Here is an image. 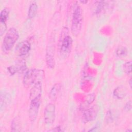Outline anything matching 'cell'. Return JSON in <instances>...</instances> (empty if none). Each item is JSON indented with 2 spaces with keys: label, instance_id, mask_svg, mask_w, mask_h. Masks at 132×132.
Masks as SVG:
<instances>
[{
  "label": "cell",
  "instance_id": "ac0fdd59",
  "mask_svg": "<svg viewBox=\"0 0 132 132\" xmlns=\"http://www.w3.org/2000/svg\"><path fill=\"white\" fill-rule=\"evenodd\" d=\"M15 65L18 70V73H22L26 70L27 67L24 60H20Z\"/></svg>",
  "mask_w": 132,
  "mask_h": 132
},
{
  "label": "cell",
  "instance_id": "30bf717a",
  "mask_svg": "<svg viewBox=\"0 0 132 132\" xmlns=\"http://www.w3.org/2000/svg\"><path fill=\"white\" fill-rule=\"evenodd\" d=\"M31 49V44L28 41H23L17 46L16 50L18 54L20 57L26 56Z\"/></svg>",
  "mask_w": 132,
  "mask_h": 132
},
{
  "label": "cell",
  "instance_id": "d6986e66",
  "mask_svg": "<svg viewBox=\"0 0 132 132\" xmlns=\"http://www.w3.org/2000/svg\"><path fill=\"white\" fill-rule=\"evenodd\" d=\"M127 54V50L125 47L121 46L116 50V55L118 57L123 58L125 57Z\"/></svg>",
  "mask_w": 132,
  "mask_h": 132
},
{
  "label": "cell",
  "instance_id": "9c48e42d",
  "mask_svg": "<svg viewBox=\"0 0 132 132\" xmlns=\"http://www.w3.org/2000/svg\"><path fill=\"white\" fill-rule=\"evenodd\" d=\"M42 91V86L41 81L38 82L34 85L31 88L29 92V98L30 101L41 97V94Z\"/></svg>",
  "mask_w": 132,
  "mask_h": 132
},
{
  "label": "cell",
  "instance_id": "277c9868",
  "mask_svg": "<svg viewBox=\"0 0 132 132\" xmlns=\"http://www.w3.org/2000/svg\"><path fill=\"white\" fill-rule=\"evenodd\" d=\"M44 72L43 70L31 69L26 71L23 79L24 85L28 87L41 81L44 77Z\"/></svg>",
  "mask_w": 132,
  "mask_h": 132
},
{
  "label": "cell",
  "instance_id": "52a82bcc",
  "mask_svg": "<svg viewBox=\"0 0 132 132\" xmlns=\"http://www.w3.org/2000/svg\"><path fill=\"white\" fill-rule=\"evenodd\" d=\"M82 112V122L84 123H87L94 121L96 119L98 112V107L97 105H94L89 107Z\"/></svg>",
  "mask_w": 132,
  "mask_h": 132
},
{
  "label": "cell",
  "instance_id": "4316f807",
  "mask_svg": "<svg viewBox=\"0 0 132 132\" xmlns=\"http://www.w3.org/2000/svg\"><path fill=\"white\" fill-rule=\"evenodd\" d=\"M80 2H81V3H83V4H86V3H88V1H80Z\"/></svg>",
  "mask_w": 132,
  "mask_h": 132
},
{
  "label": "cell",
  "instance_id": "d4e9b609",
  "mask_svg": "<svg viewBox=\"0 0 132 132\" xmlns=\"http://www.w3.org/2000/svg\"><path fill=\"white\" fill-rule=\"evenodd\" d=\"M50 131H62L63 130L61 128V127L60 126H57L56 127H54V128L50 130Z\"/></svg>",
  "mask_w": 132,
  "mask_h": 132
},
{
  "label": "cell",
  "instance_id": "3957f363",
  "mask_svg": "<svg viewBox=\"0 0 132 132\" xmlns=\"http://www.w3.org/2000/svg\"><path fill=\"white\" fill-rule=\"evenodd\" d=\"M83 22L82 10L79 5H75L72 14L71 24V32L75 36H77L80 32Z\"/></svg>",
  "mask_w": 132,
  "mask_h": 132
},
{
  "label": "cell",
  "instance_id": "83f0119b",
  "mask_svg": "<svg viewBox=\"0 0 132 132\" xmlns=\"http://www.w3.org/2000/svg\"><path fill=\"white\" fill-rule=\"evenodd\" d=\"M129 85H130V87L131 88V79L129 80Z\"/></svg>",
  "mask_w": 132,
  "mask_h": 132
},
{
  "label": "cell",
  "instance_id": "ffe728a7",
  "mask_svg": "<svg viewBox=\"0 0 132 132\" xmlns=\"http://www.w3.org/2000/svg\"><path fill=\"white\" fill-rule=\"evenodd\" d=\"M20 124L19 120L17 118H15L14 119L11 123V130L12 131H18L20 130Z\"/></svg>",
  "mask_w": 132,
  "mask_h": 132
},
{
  "label": "cell",
  "instance_id": "9a60e30c",
  "mask_svg": "<svg viewBox=\"0 0 132 132\" xmlns=\"http://www.w3.org/2000/svg\"><path fill=\"white\" fill-rule=\"evenodd\" d=\"M1 110L2 111L3 109H4L5 107H6V106L8 105V103L9 102L10 100V96L9 95L4 92H1Z\"/></svg>",
  "mask_w": 132,
  "mask_h": 132
},
{
  "label": "cell",
  "instance_id": "7a4b0ae2",
  "mask_svg": "<svg viewBox=\"0 0 132 132\" xmlns=\"http://www.w3.org/2000/svg\"><path fill=\"white\" fill-rule=\"evenodd\" d=\"M19 38L18 30L14 27L10 28L6 32L3 39L2 48L3 52H9L13 47Z\"/></svg>",
  "mask_w": 132,
  "mask_h": 132
},
{
  "label": "cell",
  "instance_id": "8fae6325",
  "mask_svg": "<svg viewBox=\"0 0 132 132\" xmlns=\"http://www.w3.org/2000/svg\"><path fill=\"white\" fill-rule=\"evenodd\" d=\"M95 95L94 93H90L88 94L85 100L82 102L79 106V110L84 111L85 110L90 107L91 104L94 101Z\"/></svg>",
  "mask_w": 132,
  "mask_h": 132
},
{
  "label": "cell",
  "instance_id": "4fadbf2b",
  "mask_svg": "<svg viewBox=\"0 0 132 132\" xmlns=\"http://www.w3.org/2000/svg\"><path fill=\"white\" fill-rule=\"evenodd\" d=\"M126 94V90L124 86H120L117 87L113 91L114 96L119 100L123 98Z\"/></svg>",
  "mask_w": 132,
  "mask_h": 132
},
{
  "label": "cell",
  "instance_id": "8992f818",
  "mask_svg": "<svg viewBox=\"0 0 132 132\" xmlns=\"http://www.w3.org/2000/svg\"><path fill=\"white\" fill-rule=\"evenodd\" d=\"M28 109V116L31 122H34L37 119L41 104V97L30 101Z\"/></svg>",
  "mask_w": 132,
  "mask_h": 132
},
{
  "label": "cell",
  "instance_id": "484cf974",
  "mask_svg": "<svg viewBox=\"0 0 132 132\" xmlns=\"http://www.w3.org/2000/svg\"><path fill=\"white\" fill-rule=\"evenodd\" d=\"M98 126L96 124V125H95V126H94L91 129H90V130H89L88 131H96L97 130V129L98 128Z\"/></svg>",
  "mask_w": 132,
  "mask_h": 132
},
{
  "label": "cell",
  "instance_id": "cb8c5ba5",
  "mask_svg": "<svg viewBox=\"0 0 132 132\" xmlns=\"http://www.w3.org/2000/svg\"><path fill=\"white\" fill-rule=\"evenodd\" d=\"M124 109L126 112H128L131 110V101H129L126 103V104L125 105V106L124 107Z\"/></svg>",
  "mask_w": 132,
  "mask_h": 132
},
{
  "label": "cell",
  "instance_id": "7402d4cb",
  "mask_svg": "<svg viewBox=\"0 0 132 132\" xmlns=\"http://www.w3.org/2000/svg\"><path fill=\"white\" fill-rule=\"evenodd\" d=\"M7 70L10 74L11 75H14L15 73H18V70L16 65H11L7 68Z\"/></svg>",
  "mask_w": 132,
  "mask_h": 132
},
{
  "label": "cell",
  "instance_id": "6da1fadb",
  "mask_svg": "<svg viewBox=\"0 0 132 132\" xmlns=\"http://www.w3.org/2000/svg\"><path fill=\"white\" fill-rule=\"evenodd\" d=\"M68 28L66 27H63L62 29L58 42L59 55L61 58L64 59L69 56L73 47V39L68 35Z\"/></svg>",
  "mask_w": 132,
  "mask_h": 132
},
{
  "label": "cell",
  "instance_id": "5bb4252c",
  "mask_svg": "<svg viewBox=\"0 0 132 132\" xmlns=\"http://www.w3.org/2000/svg\"><path fill=\"white\" fill-rule=\"evenodd\" d=\"M38 6L36 2H32L30 4L28 10V17L29 19L34 18L37 14Z\"/></svg>",
  "mask_w": 132,
  "mask_h": 132
},
{
  "label": "cell",
  "instance_id": "ba28073f",
  "mask_svg": "<svg viewBox=\"0 0 132 132\" xmlns=\"http://www.w3.org/2000/svg\"><path fill=\"white\" fill-rule=\"evenodd\" d=\"M56 118V106L54 104H47L44 111V120L47 125L52 124Z\"/></svg>",
  "mask_w": 132,
  "mask_h": 132
},
{
  "label": "cell",
  "instance_id": "603a6c76",
  "mask_svg": "<svg viewBox=\"0 0 132 132\" xmlns=\"http://www.w3.org/2000/svg\"><path fill=\"white\" fill-rule=\"evenodd\" d=\"M106 120L108 123H111L113 121V114L111 111H108L106 116Z\"/></svg>",
  "mask_w": 132,
  "mask_h": 132
},
{
  "label": "cell",
  "instance_id": "7c38bea8",
  "mask_svg": "<svg viewBox=\"0 0 132 132\" xmlns=\"http://www.w3.org/2000/svg\"><path fill=\"white\" fill-rule=\"evenodd\" d=\"M61 85L59 82H57L53 85L49 93V98L52 101H55L61 90Z\"/></svg>",
  "mask_w": 132,
  "mask_h": 132
},
{
  "label": "cell",
  "instance_id": "44dd1931",
  "mask_svg": "<svg viewBox=\"0 0 132 132\" xmlns=\"http://www.w3.org/2000/svg\"><path fill=\"white\" fill-rule=\"evenodd\" d=\"M124 72L127 75L131 74V61H129L125 62L123 65Z\"/></svg>",
  "mask_w": 132,
  "mask_h": 132
},
{
  "label": "cell",
  "instance_id": "5b68a950",
  "mask_svg": "<svg viewBox=\"0 0 132 132\" xmlns=\"http://www.w3.org/2000/svg\"><path fill=\"white\" fill-rule=\"evenodd\" d=\"M55 45L54 38H51L46 48L45 60L47 67L50 69H53L55 65Z\"/></svg>",
  "mask_w": 132,
  "mask_h": 132
},
{
  "label": "cell",
  "instance_id": "e0dca14e",
  "mask_svg": "<svg viewBox=\"0 0 132 132\" xmlns=\"http://www.w3.org/2000/svg\"><path fill=\"white\" fill-rule=\"evenodd\" d=\"M106 1H96V7L94 9V13L95 14H100L105 9L106 6Z\"/></svg>",
  "mask_w": 132,
  "mask_h": 132
},
{
  "label": "cell",
  "instance_id": "2e32d148",
  "mask_svg": "<svg viewBox=\"0 0 132 132\" xmlns=\"http://www.w3.org/2000/svg\"><path fill=\"white\" fill-rule=\"evenodd\" d=\"M9 14V10L7 8H4L1 10L0 13V25H6Z\"/></svg>",
  "mask_w": 132,
  "mask_h": 132
}]
</instances>
